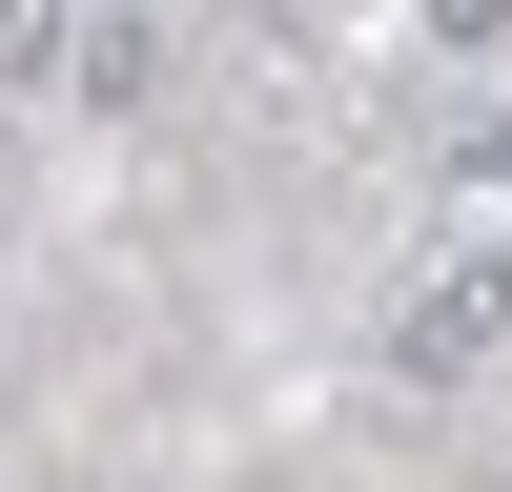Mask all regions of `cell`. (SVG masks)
Masks as SVG:
<instances>
[{"mask_svg": "<svg viewBox=\"0 0 512 492\" xmlns=\"http://www.w3.org/2000/svg\"><path fill=\"white\" fill-rule=\"evenodd\" d=\"M492 349H512V246H431V267L390 287V369L410 390H472Z\"/></svg>", "mask_w": 512, "mask_h": 492, "instance_id": "cell-1", "label": "cell"}, {"mask_svg": "<svg viewBox=\"0 0 512 492\" xmlns=\"http://www.w3.org/2000/svg\"><path fill=\"white\" fill-rule=\"evenodd\" d=\"M0 185H21V123H0Z\"/></svg>", "mask_w": 512, "mask_h": 492, "instance_id": "cell-3", "label": "cell"}, {"mask_svg": "<svg viewBox=\"0 0 512 492\" xmlns=\"http://www.w3.org/2000/svg\"><path fill=\"white\" fill-rule=\"evenodd\" d=\"M164 62H185L164 21H82V41H62V82H82L103 123H123V103H164Z\"/></svg>", "mask_w": 512, "mask_h": 492, "instance_id": "cell-2", "label": "cell"}]
</instances>
